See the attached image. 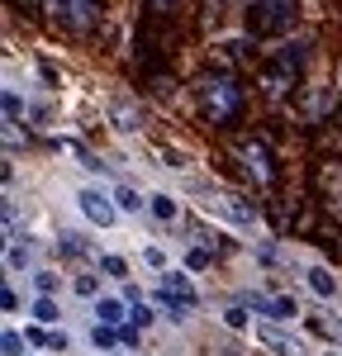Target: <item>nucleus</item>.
Wrapping results in <instances>:
<instances>
[{"instance_id": "nucleus-8", "label": "nucleus", "mask_w": 342, "mask_h": 356, "mask_svg": "<svg viewBox=\"0 0 342 356\" xmlns=\"http://www.w3.org/2000/svg\"><path fill=\"white\" fill-rule=\"evenodd\" d=\"M105 114H110V124H114L119 138H138L142 134V110H138L133 95H110V100H105Z\"/></svg>"}, {"instance_id": "nucleus-34", "label": "nucleus", "mask_w": 342, "mask_h": 356, "mask_svg": "<svg viewBox=\"0 0 342 356\" xmlns=\"http://www.w3.org/2000/svg\"><path fill=\"white\" fill-rule=\"evenodd\" d=\"M333 86H338V100H342V62H338V76H333Z\"/></svg>"}, {"instance_id": "nucleus-25", "label": "nucleus", "mask_w": 342, "mask_h": 356, "mask_svg": "<svg viewBox=\"0 0 342 356\" xmlns=\"http://www.w3.org/2000/svg\"><path fill=\"white\" fill-rule=\"evenodd\" d=\"M219 318H224V328H233V332H247V328H252V309H247V304H228Z\"/></svg>"}, {"instance_id": "nucleus-28", "label": "nucleus", "mask_w": 342, "mask_h": 356, "mask_svg": "<svg viewBox=\"0 0 342 356\" xmlns=\"http://www.w3.org/2000/svg\"><path fill=\"white\" fill-rule=\"evenodd\" d=\"M209 266H214L209 247H186V271H209Z\"/></svg>"}, {"instance_id": "nucleus-31", "label": "nucleus", "mask_w": 342, "mask_h": 356, "mask_svg": "<svg viewBox=\"0 0 342 356\" xmlns=\"http://www.w3.org/2000/svg\"><path fill=\"white\" fill-rule=\"evenodd\" d=\"M162 166H171V171H186V152H171V147H162Z\"/></svg>"}, {"instance_id": "nucleus-21", "label": "nucleus", "mask_w": 342, "mask_h": 356, "mask_svg": "<svg viewBox=\"0 0 342 356\" xmlns=\"http://www.w3.org/2000/svg\"><path fill=\"white\" fill-rule=\"evenodd\" d=\"M72 295H76V300H86V304H95L100 295H105V290H100V271H90V266H86V271H76V275H72Z\"/></svg>"}, {"instance_id": "nucleus-32", "label": "nucleus", "mask_w": 342, "mask_h": 356, "mask_svg": "<svg viewBox=\"0 0 342 356\" xmlns=\"http://www.w3.org/2000/svg\"><path fill=\"white\" fill-rule=\"evenodd\" d=\"M0 304H5V314H19V290H15V285H5Z\"/></svg>"}, {"instance_id": "nucleus-12", "label": "nucleus", "mask_w": 342, "mask_h": 356, "mask_svg": "<svg viewBox=\"0 0 342 356\" xmlns=\"http://www.w3.org/2000/svg\"><path fill=\"white\" fill-rule=\"evenodd\" d=\"M147 219L162 223V228H181V219H186V204H181L176 195H167V191H152V195H147Z\"/></svg>"}, {"instance_id": "nucleus-1", "label": "nucleus", "mask_w": 342, "mask_h": 356, "mask_svg": "<svg viewBox=\"0 0 342 356\" xmlns=\"http://www.w3.org/2000/svg\"><path fill=\"white\" fill-rule=\"evenodd\" d=\"M195 105L214 129H224V124H233L238 110H243V86H238L233 72H219V67H214V72L195 76Z\"/></svg>"}, {"instance_id": "nucleus-23", "label": "nucleus", "mask_w": 342, "mask_h": 356, "mask_svg": "<svg viewBox=\"0 0 342 356\" xmlns=\"http://www.w3.org/2000/svg\"><path fill=\"white\" fill-rule=\"evenodd\" d=\"M28 285H33V295H53V300H57V290H62V275H57L53 266H38V271L28 275Z\"/></svg>"}, {"instance_id": "nucleus-29", "label": "nucleus", "mask_w": 342, "mask_h": 356, "mask_svg": "<svg viewBox=\"0 0 342 356\" xmlns=\"http://www.w3.org/2000/svg\"><path fill=\"white\" fill-rule=\"evenodd\" d=\"M0 347H5V356H28V337H24V332H15V328H5Z\"/></svg>"}, {"instance_id": "nucleus-27", "label": "nucleus", "mask_w": 342, "mask_h": 356, "mask_svg": "<svg viewBox=\"0 0 342 356\" xmlns=\"http://www.w3.org/2000/svg\"><path fill=\"white\" fill-rule=\"evenodd\" d=\"M138 261H142V266H152V271H157V275H162V271H171L167 252H162V247H157V243H147V247H138Z\"/></svg>"}, {"instance_id": "nucleus-11", "label": "nucleus", "mask_w": 342, "mask_h": 356, "mask_svg": "<svg viewBox=\"0 0 342 356\" xmlns=\"http://www.w3.org/2000/svg\"><path fill=\"white\" fill-rule=\"evenodd\" d=\"M53 247H57V257H67V261H100V257H105L86 233H72V228H62Z\"/></svg>"}, {"instance_id": "nucleus-5", "label": "nucleus", "mask_w": 342, "mask_h": 356, "mask_svg": "<svg viewBox=\"0 0 342 356\" xmlns=\"http://www.w3.org/2000/svg\"><path fill=\"white\" fill-rule=\"evenodd\" d=\"M76 209H81V219L90 228H114V223L124 219L119 204H114V191H100V186H81L76 191Z\"/></svg>"}, {"instance_id": "nucleus-14", "label": "nucleus", "mask_w": 342, "mask_h": 356, "mask_svg": "<svg viewBox=\"0 0 342 356\" xmlns=\"http://www.w3.org/2000/svg\"><path fill=\"white\" fill-rule=\"evenodd\" d=\"M157 285H162V290H171L176 300L200 304V290H195V280H190V271H186V266H171V271H162V275H157Z\"/></svg>"}, {"instance_id": "nucleus-24", "label": "nucleus", "mask_w": 342, "mask_h": 356, "mask_svg": "<svg viewBox=\"0 0 342 356\" xmlns=\"http://www.w3.org/2000/svg\"><path fill=\"white\" fill-rule=\"evenodd\" d=\"M90 342H95V352H105V356H114V347H124L119 328H105V323H95V328H90Z\"/></svg>"}, {"instance_id": "nucleus-22", "label": "nucleus", "mask_w": 342, "mask_h": 356, "mask_svg": "<svg viewBox=\"0 0 342 356\" xmlns=\"http://www.w3.org/2000/svg\"><path fill=\"white\" fill-rule=\"evenodd\" d=\"M28 314H33V323H38V328H53L57 318H62V304H57L53 295H33Z\"/></svg>"}, {"instance_id": "nucleus-13", "label": "nucleus", "mask_w": 342, "mask_h": 356, "mask_svg": "<svg viewBox=\"0 0 342 356\" xmlns=\"http://www.w3.org/2000/svg\"><path fill=\"white\" fill-rule=\"evenodd\" d=\"M33 275L38 271V247L33 243H24V238H19V243H10L5 247V275Z\"/></svg>"}, {"instance_id": "nucleus-26", "label": "nucleus", "mask_w": 342, "mask_h": 356, "mask_svg": "<svg viewBox=\"0 0 342 356\" xmlns=\"http://www.w3.org/2000/svg\"><path fill=\"white\" fill-rule=\"evenodd\" d=\"M95 271H105V275H114L119 285H129V261H124V257H114V252H105V257L95 261Z\"/></svg>"}, {"instance_id": "nucleus-20", "label": "nucleus", "mask_w": 342, "mask_h": 356, "mask_svg": "<svg viewBox=\"0 0 342 356\" xmlns=\"http://www.w3.org/2000/svg\"><path fill=\"white\" fill-rule=\"evenodd\" d=\"M114 204H119V214H147V195L133 191L129 181H119V186H114Z\"/></svg>"}, {"instance_id": "nucleus-2", "label": "nucleus", "mask_w": 342, "mask_h": 356, "mask_svg": "<svg viewBox=\"0 0 342 356\" xmlns=\"http://www.w3.org/2000/svg\"><path fill=\"white\" fill-rule=\"evenodd\" d=\"M195 204L209 223H224V228H238V233H252L256 223H261V209H256L252 195L228 191V186H204Z\"/></svg>"}, {"instance_id": "nucleus-30", "label": "nucleus", "mask_w": 342, "mask_h": 356, "mask_svg": "<svg viewBox=\"0 0 342 356\" xmlns=\"http://www.w3.org/2000/svg\"><path fill=\"white\" fill-rule=\"evenodd\" d=\"M152 318H157V314H152V300H138V304H133V323H138V328H147Z\"/></svg>"}, {"instance_id": "nucleus-9", "label": "nucleus", "mask_w": 342, "mask_h": 356, "mask_svg": "<svg viewBox=\"0 0 342 356\" xmlns=\"http://www.w3.org/2000/svg\"><path fill=\"white\" fill-rule=\"evenodd\" d=\"M309 33H295V38H276V48H271V62L285 67L290 76H300L304 72V62H309Z\"/></svg>"}, {"instance_id": "nucleus-6", "label": "nucleus", "mask_w": 342, "mask_h": 356, "mask_svg": "<svg viewBox=\"0 0 342 356\" xmlns=\"http://www.w3.org/2000/svg\"><path fill=\"white\" fill-rule=\"evenodd\" d=\"M238 162H243V171H247V181H252L256 191H266L276 181V166H271V152H266L261 138H243L238 143Z\"/></svg>"}, {"instance_id": "nucleus-15", "label": "nucleus", "mask_w": 342, "mask_h": 356, "mask_svg": "<svg viewBox=\"0 0 342 356\" xmlns=\"http://www.w3.org/2000/svg\"><path fill=\"white\" fill-rule=\"evenodd\" d=\"M304 285H309L318 300H338V275L328 271L323 261H309V266H304Z\"/></svg>"}, {"instance_id": "nucleus-10", "label": "nucleus", "mask_w": 342, "mask_h": 356, "mask_svg": "<svg viewBox=\"0 0 342 356\" xmlns=\"http://www.w3.org/2000/svg\"><path fill=\"white\" fill-rule=\"evenodd\" d=\"M90 318L105 323V328H124V323H133V309H129L124 295H100V300L90 304Z\"/></svg>"}, {"instance_id": "nucleus-17", "label": "nucleus", "mask_w": 342, "mask_h": 356, "mask_svg": "<svg viewBox=\"0 0 342 356\" xmlns=\"http://www.w3.org/2000/svg\"><path fill=\"white\" fill-rule=\"evenodd\" d=\"M152 304H157V309H162V314H167L171 323H190V314H195V304L176 300V295H171V290H162V285H157V290H152Z\"/></svg>"}, {"instance_id": "nucleus-18", "label": "nucleus", "mask_w": 342, "mask_h": 356, "mask_svg": "<svg viewBox=\"0 0 342 356\" xmlns=\"http://www.w3.org/2000/svg\"><path fill=\"white\" fill-rule=\"evenodd\" d=\"M24 337H28V347H48V352H67V347H72V337H67V332H57V328H38V323H28Z\"/></svg>"}, {"instance_id": "nucleus-19", "label": "nucleus", "mask_w": 342, "mask_h": 356, "mask_svg": "<svg viewBox=\"0 0 342 356\" xmlns=\"http://www.w3.org/2000/svg\"><path fill=\"white\" fill-rule=\"evenodd\" d=\"M24 114H28V105H24V95H19V86H5V129L19 134L24 129Z\"/></svg>"}, {"instance_id": "nucleus-16", "label": "nucleus", "mask_w": 342, "mask_h": 356, "mask_svg": "<svg viewBox=\"0 0 342 356\" xmlns=\"http://www.w3.org/2000/svg\"><path fill=\"white\" fill-rule=\"evenodd\" d=\"M295 81H300V76H290L285 67H276V62H271V67L261 72V95H266V100H285V95L295 90Z\"/></svg>"}, {"instance_id": "nucleus-3", "label": "nucleus", "mask_w": 342, "mask_h": 356, "mask_svg": "<svg viewBox=\"0 0 342 356\" xmlns=\"http://www.w3.org/2000/svg\"><path fill=\"white\" fill-rule=\"evenodd\" d=\"M295 5H300V0H252V5H247V29H252V33L290 38V29H295Z\"/></svg>"}, {"instance_id": "nucleus-7", "label": "nucleus", "mask_w": 342, "mask_h": 356, "mask_svg": "<svg viewBox=\"0 0 342 356\" xmlns=\"http://www.w3.org/2000/svg\"><path fill=\"white\" fill-rule=\"evenodd\" d=\"M256 342L271 356H309V342L295 337V332H285L281 323H261V318H256Z\"/></svg>"}, {"instance_id": "nucleus-33", "label": "nucleus", "mask_w": 342, "mask_h": 356, "mask_svg": "<svg viewBox=\"0 0 342 356\" xmlns=\"http://www.w3.org/2000/svg\"><path fill=\"white\" fill-rule=\"evenodd\" d=\"M181 5H186V0H152V10H157V15H176Z\"/></svg>"}, {"instance_id": "nucleus-4", "label": "nucleus", "mask_w": 342, "mask_h": 356, "mask_svg": "<svg viewBox=\"0 0 342 356\" xmlns=\"http://www.w3.org/2000/svg\"><path fill=\"white\" fill-rule=\"evenodd\" d=\"M43 10L62 29H72V33H90V29L105 19V0H48Z\"/></svg>"}]
</instances>
